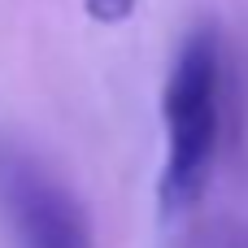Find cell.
Wrapping results in <instances>:
<instances>
[{
	"label": "cell",
	"mask_w": 248,
	"mask_h": 248,
	"mask_svg": "<svg viewBox=\"0 0 248 248\" xmlns=\"http://www.w3.org/2000/svg\"><path fill=\"white\" fill-rule=\"evenodd\" d=\"M0 222L13 248H92V227L78 196L4 135H0Z\"/></svg>",
	"instance_id": "7a4b0ae2"
},
{
	"label": "cell",
	"mask_w": 248,
	"mask_h": 248,
	"mask_svg": "<svg viewBox=\"0 0 248 248\" xmlns=\"http://www.w3.org/2000/svg\"><path fill=\"white\" fill-rule=\"evenodd\" d=\"M135 4H140V0H83L87 17L100 22V26H118V22H126V17L135 13Z\"/></svg>",
	"instance_id": "277c9868"
},
{
	"label": "cell",
	"mask_w": 248,
	"mask_h": 248,
	"mask_svg": "<svg viewBox=\"0 0 248 248\" xmlns=\"http://www.w3.org/2000/svg\"><path fill=\"white\" fill-rule=\"evenodd\" d=\"M183 248H248V227L231 222V218H218V222H205L201 231H192Z\"/></svg>",
	"instance_id": "3957f363"
},
{
	"label": "cell",
	"mask_w": 248,
	"mask_h": 248,
	"mask_svg": "<svg viewBox=\"0 0 248 248\" xmlns=\"http://www.w3.org/2000/svg\"><path fill=\"white\" fill-rule=\"evenodd\" d=\"M227 48L218 26H192L170 61L161 87V131L166 157L157 174L161 218H183L209 192L222 131H227Z\"/></svg>",
	"instance_id": "6da1fadb"
}]
</instances>
